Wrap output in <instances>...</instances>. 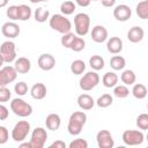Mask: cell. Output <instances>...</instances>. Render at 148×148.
I'll list each match as a JSON object with an SVG mask.
<instances>
[{
  "label": "cell",
  "mask_w": 148,
  "mask_h": 148,
  "mask_svg": "<svg viewBox=\"0 0 148 148\" xmlns=\"http://www.w3.org/2000/svg\"><path fill=\"white\" fill-rule=\"evenodd\" d=\"M37 65L42 71H51L56 66V59L52 54L50 53H43L38 57Z\"/></svg>",
  "instance_id": "cell-14"
},
{
  "label": "cell",
  "mask_w": 148,
  "mask_h": 148,
  "mask_svg": "<svg viewBox=\"0 0 148 148\" xmlns=\"http://www.w3.org/2000/svg\"><path fill=\"white\" fill-rule=\"evenodd\" d=\"M136 126L141 131H146L148 128V114L147 113H141L136 118Z\"/></svg>",
  "instance_id": "cell-35"
},
{
  "label": "cell",
  "mask_w": 148,
  "mask_h": 148,
  "mask_svg": "<svg viewBox=\"0 0 148 148\" xmlns=\"http://www.w3.org/2000/svg\"><path fill=\"white\" fill-rule=\"evenodd\" d=\"M96 141L99 148H112L114 146V140L112 138V134L108 130H101L96 134Z\"/></svg>",
  "instance_id": "cell-11"
},
{
  "label": "cell",
  "mask_w": 148,
  "mask_h": 148,
  "mask_svg": "<svg viewBox=\"0 0 148 148\" xmlns=\"http://www.w3.org/2000/svg\"><path fill=\"white\" fill-rule=\"evenodd\" d=\"M17 72L14 66H3L0 68V87H6L7 84L14 82L16 80Z\"/></svg>",
  "instance_id": "cell-10"
},
{
  "label": "cell",
  "mask_w": 148,
  "mask_h": 148,
  "mask_svg": "<svg viewBox=\"0 0 148 148\" xmlns=\"http://www.w3.org/2000/svg\"><path fill=\"white\" fill-rule=\"evenodd\" d=\"M86 47V42L82 37H79V36H75V38L73 39L72 44H71V50L74 51V52H80L82 51L83 49Z\"/></svg>",
  "instance_id": "cell-34"
},
{
  "label": "cell",
  "mask_w": 148,
  "mask_h": 148,
  "mask_svg": "<svg viewBox=\"0 0 148 148\" xmlns=\"http://www.w3.org/2000/svg\"><path fill=\"white\" fill-rule=\"evenodd\" d=\"M86 71V62L81 59H76L71 64V72L74 75H81Z\"/></svg>",
  "instance_id": "cell-28"
},
{
  "label": "cell",
  "mask_w": 148,
  "mask_h": 148,
  "mask_svg": "<svg viewBox=\"0 0 148 148\" xmlns=\"http://www.w3.org/2000/svg\"><path fill=\"white\" fill-rule=\"evenodd\" d=\"M6 15H7V17L9 20L16 21L17 17H18V6H15V5L9 6L7 8V10H6Z\"/></svg>",
  "instance_id": "cell-38"
},
{
  "label": "cell",
  "mask_w": 148,
  "mask_h": 148,
  "mask_svg": "<svg viewBox=\"0 0 148 148\" xmlns=\"http://www.w3.org/2000/svg\"><path fill=\"white\" fill-rule=\"evenodd\" d=\"M46 92H47L46 86L44 83H40V82L35 83L30 89V95H31V97L34 99H43V98H45Z\"/></svg>",
  "instance_id": "cell-20"
},
{
  "label": "cell",
  "mask_w": 148,
  "mask_h": 148,
  "mask_svg": "<svg viewBox=\"0 0 148 148\" xmlns=\"http://www.w3.org/2000/svg\"><path fill=\"white\" fill-rule=\"evenodd\" d=\"M118 80L119 77L114 72H106L102 77L103 86L106 88H113L118 83Z\"/></svg>",
  "instance_id": "cell-22"
},
{
  "label": "cell",
  "mask_w": 148,
  "mask_h": 148,
  "mask_svg": "<svg viewBox=\"0 0 148 148\" xmlns=\"http://www.w3.org/2000/svg\"><path fill=\"white\" fill-rule=\"evenodd\" d=\"M113 16L119 22H126L132 16V9L130 6H127L125 3L118 5L113 9Z\"/></svg>",
  "instance_id": "cell-12"
},
{
  "label": "cell",
  "mask_w": 148,
  "mask_h": 148,
  "mask_svg": "<svg viewBox=\"0 0 148 148\" xmlns=\"http://www.w3.org/2000/svg\"><path fill=\"white\" fill-rule=\"evenodd\" d=\"M91 1H98V0H75V3L80 7H88Z\"/></svg>",
  "instance_id": "cell-44"
},
{
  "label": "cell",
  "mask_w": 148,
  "mask_h": 148,
  "mask_svg": "<svg viewBox=\"0 0 148 148\" xmlns=\"http://www.w3.org/2000/svg\"><path fill=\"white\" fill-rule=\"evenodd\" d=\"M12 98V92L10 90L6 87H0V103H5L8 102Z\"/></svg>",
  "instance_id": "cell-40"
},
{
  "label": "cell",
  "mask_w": 148,
  "mask_h": 148,
  "mask_svg": "<svg viewBox=\"0 0 148 148\" xmlns=\"http://www.w3.org/2000/svg\"><path fill=\"white\" fill-rule=\"evenodd\" d=\"M125 66H126V60L121 56L116 54L110 59V67L114 71H121L125 68Z\"/></svg>",
  "instance_id": "cell-24"
},
{
  "label": "cell",
  "mask_w": 148,
  "mask_h": 148,
  "mask_svg": "<svg viewBox=\"0 0 148 148\" xmlns=\"http://www.w3.org/2000/svg\"><path fill=\"white\" fill-rule=\"evenodd\" d=\"M34 17H35L36 22L43 23V22H45L46 20H49V17H50V12H49L46 8H44V7H38V8L35 10V13H34Z\"/></svg>",
  "instance_id": "cell-29"
},
{
  "label": "cell",
  "mask_w": 148,
  "mask_h": 148,
  "mask_svg": "<svg viewBox=\"0 0 148 148\" xmlns=\"http://www.w3.org/2000/svg\"><path fill=\"white\" fill-rule=\"evenodd\" d=\"M0 53L5 62H13L16 59V45L12 40H6L0 45Z\"/></svg>",
  "instance_id": "cell-8"
},
{
  "label": "cell",
  "mask_w": 148,
  "mask_h": 148,
  "mask_svg": "<svg viewBox=\"0 0 148 148\" xmlns=\"http://www.w3.org/2000/svg\"><path fill=\"white\" fill-rule=\"evenodd\" d=\"M145 37V31L141 27H132L128 31H127V39L131 43H139Z\"/></svg>",
  "instance_id": "cell-19"
},
{
  "label": "cell",
  "mask_w": 148,
  "mask_h": 148,
  "mask_svg": "<svg viewBox=\"0 0 148 148\" xmlns=\"http://www.w3.org/2000/svg\"><path fill=\"white\" fill-rule=\"evenodd\" d=\"M113 95L118 98H126L130 95V89L125 84H116L113 87Z\"/></svg>",
  "instance_id": "cell-32"
},
{
  "label": "cell",
  "mask_w": 148,
  "mask_h": 148,
  "mask_svg": "<svg viewBox=\"0 0 148 148\" xmlns=\"http://www.w3.org/2000/svg\"><path fill=\"white\" fill-rule=\"evenodd\" d=\"M75 36L76 35H74L73 32H67V34H64L62 35V37H61V39H60V43H61V45L64 46V47H66V49H69L71 47V44H72V42H73V39L75 38Z\"/></svg>",
  "instance_id": "cell-36"
},
{
  "label": "cell",
  "mask_w": 148,
  "mask_h": 148,
  "mask_svg": "<svg viewBox=\"0 0 148 148\" xmlns=\"http://www.w3.org/2000/svg\"><path fill=\"white\" fill-rule=\"evenodd\" d=\"M42 1H44V2H46V1H49V0H42Z\"/></svg>",
  "instance_id": "cell-50"
},
{
  "label": "cell",
  "mask_w": 148,
  "mask_h": 148,
  "mask_svg": "<svg viewBox=\"0 0 148 148\" xmlns=\"http://www.w3.org/2000/svg\"><path fill=\"white\" fill-rule=\"evenodd\" d=\"M50 148H66V143L61 140H57L50 145Z\"/></svg>",
  "instance_id": "cell-43"
},
{
  "label": "cell",
  "mask_w": 148,
  "mask_h": 148,
  "mask_svg": "<svg viewBox=\"0 0 148 148\" xmlns=\"http://www.w3.org/2000/svg\"><path fill=\"white\" fill-rule=\"evenodd\" d=\"M91 39L95 43H103L108 39V30L104 25H95L90 32Z\"/></svg>",
  "instance_id": "cell-15"
},
{
  "label": "cell",
  "mask_w": 148,
  "mask_h": 148,
  "mask_svg": "<svg viewBox=\"0 0 148 148\" xmlns=\"http://www.w3.org/2000/svg\"><path fill=\"white\" fill-rule=\"evenodd\" d=\"M3 62H5V61H3V59H2V56H1V53H0V68L2 67V65H3Z\"/></svg>",
  "instance_id": "cell-48"
},
{
  "label": "cell",
  "mask_w": 148,
  "mask_h": 148,
  "mask_svg": "<svg viewBox=\"0 0 148 148\" xmlns=\"http://www.w3.org/2000/svg\"><path fill=\"white\" fill-rule=\"evenodd\" d=\"M32 15L31 8L28 5H18V21H28Z\"/></svg>",
  "instance_id": "cell-30"
},
{
  "label": "cell",
  "mask_w": 148,
  "mask_h": 148,
  "mask_svg": "<svg viewBox=\"0 0 148 148\" xmlns=\"http://www.w3.org/2000/svg\"><path fill=\"white\" fill-rule=\"evenodd\" d=\"M106 49L110 53L118 54L123 51V40L117 36L110 37L108 39V43H106Z\"/></svg>",
  "instance_id": "cell-16"
},
{
  "label": "cell",
  "mask_w": 148,
  "mask_h": 148,
  "mask_svg": "<svg viewBox=\"0 0 148 148\" xmlns=\"http://www.w3.org/2000/svg\"><path fill=\"white\" fill-rule=\"evenodd\" d=\"M31 3H38V2H42V0H29Z\"/></svg>",
  "instance_id": "cell-49"
},
{
  "label": "cell",
  "mask_w": 148,
  "mask_h": 148,
  "mask_svg": "<svg viewBox=\"0 0 148 148\" xmlns=\"http://www.w3.org/2000/svg\"><path fill=\"white\" fill-rule=\"evenodd\" d=\"M47 140V132L44 127H36L31 132L30 143L32 148H43Z\"/></svg>",
  "instance_id": "cell-9"
},
{
  "label": "cell",
  "mask_w": 148,
  "mask_h": 148,
  "mask_svg": "<svg viewBox=\"0 0 148 148\" xmlns=\"http://www.w3.org/2000/svg\"><path fill=\"white\" fill-rule=\"evenodd\" d=\"M9 139V132L7 130V127L5 126H0V145H3L8 141Z\"/></svg>",
  "instance_id": "cell-41"
},
{
  "label": "cell",
  "mask_w": 148,
  "mask_h": 148,
  "mask_svg": "<svg viewBox=\"0 0 148 148\" xmlns=\"http://www.w3.org/2000/svg\"><path fill=\"white\" fill-rule=\"evenodd\" d=\"M132 95L138 99H143L147 96V88L142 83H135L132 88Z\"/></svg>",
  "instance_id": "cell-27"
},
{
  "label": "cell",
  "mask_w": 148,
  "mask_h": 148,
  "mask_svg": "<svg viewBox=\"0 0 148 148\" xmlns=\"http://www.w3.org/2000/svg\"><path fill=\"white\" fill-rule=\"evenodd\" d=\"M68 147L69 148H87L88 147V142H87V140H84L82 138H77V139L71 141Z\"/></svg>",
  "instance_id": "cell-39"
},
{
  "label": "cell",
  "mask_w": 148,
  "mask_h": 148,
  "mask_svg": "<svg viewBox=\"0 0 148 148\" xmlns=\"http://www.w3.org/2000/svg\"><path fill=\"white\" fill-rule=\"evenodd\" d=\"M9 116V111L8 108L6 105H3L2 103H0V120H6Z\"/></svg>",
  "instance_id": "cell-42"
},
{
  "label": "cell",
  "mask_w": 148,
  "mask_h": 148,
  "mask_svg": "<svg viewBox=\"0 0 148 148\" xmlns=\"http://www.w3.org/2000/svg\"><path fill=\"white\" fill-rule=\"evenodd\" d=\"M49 24L53 30L62 35L69 32L72 29V22L69 21V18H67L62 14H53L49 18Z\"/></svg>",
  "instance_id": "cell-2"
},
{
  "label": "cell",
  "mask_w": 148,
  "mask_h": 148,
  "mask_svg": "<svg viewBox=\"0 0 148 148\" xmlns=\"http://www.w3.org/2000/svg\"><path fill=\"white\" fill-rule=\"evenodd\" d=\"M99 75L97 74L96 71H91V72H87L79 81V86L83 91H89L91 89H94L98 83H99Z\"/></svg>",
  "instance_id": "cell-6"
},
{
  "label": "cell",
  "mask_w": 148,
  "mask_h": 148,
  "mask_svg": "<svg viewBox=\"0 0 148 148\" xmlns=\"http://www.w3.org/2000/svg\"><path fill=\"white\" fill-rule=\"evenodd\" d=\"M20 147H21V148H23V147H27V148H32V147H31L30 141H29V142H23V141H22V142H20Z\"/></svg>",
  "instance_id": "cell-46"
},
{
  "label": "cell",
  "mask_w": 148,
  "mask_h": 148,
  "mask_svg": "<svg viewBox=\"0 0 148 148\" xmlns=\"http://www.w3.org/2000/svg\"><path fill=\"white\" fill-rule=\"evenodd\" d=\"M121 139L127 146H138L145 141V134L139 130H126L124 131Z\"/></svg>",
  "instance_id": "cell-7"
},
{
  "label": "cell",
  "mask_w": 148,
  "mask_h": 148,
  "mask_svg": "<svg viewBox=\"0 0 148 148\" xmlns=\"http://www.w3.org/2000/svg\"><path fill=\"white\" fill-rule=\"evenodd\" d=\"M75 9H76V5H75L73 1H71V0H66V1H64V2L60 5V12H61V14L65 15V16L73 14Z\"/></svg>",
  "instance_id": "cell-31"
},
{
  "label": "cell",
  "mask_w": 148,
  "mask_h": 148,
  "mask_svg": "<svg viewBox=\"0 0 148 148\" xmlns=\"http://www.w3.org/2000/svg\"><path fill=\"white\" fill-rule=\"evenodd\" d=\"M14 68L20 74H25L31 69V61L25 57H20L14 61Z\"/></svg>",
  "instance_id": "cell-17"
},
{
  "label": "cell",
  "mask_w": 148,
  "mask_h": 148,
  "mask_svg": "<svg viewBox=\"0 0 148 148\" xmlns=\"http://www.w3.org/2000/svg\"><path fill=\"white\" fill-rule=\"evenodd\" d=\"M8 1H9V0H0V8L6 7V6H7V3H8Z\"/></svg>",
  "instance_id": "cell-47"
},
{
  "label": "cell",
  "mask_w": 148,
  "mask_h": 148,
  "mask_svg": "<svg viewBox=\"0 0 148 148\" xmlns=\"http://www.w3.org/2000/svg\"><path fill=\"white\" fill-rule=\"evenodd\" d=\"M102 2V5L106 8H110V7H113L114 3H116V0H99Z\"/></svg>",
  "instance_id": "cell-45"
},
{
  "label": "cell",
  "mask_w": 148,
  "mask_h": 148,
  "mask_svg": "<svg viewBox=\"0 0 148 148\" xmlns=\"http://www.w3.org/2000/svg\"><path fill=\"white\" fill-rule=\"evenodd\" d=\"M46 128L50 131H57L61 125V118L58 113H50L45 118Z\"/></svg>",
  "instance_id": "cell-21"
},
{
  "label": "cell",
  "mask_w": 148,
  "mask_h": 148,
  "mask_svg": "<svg viewBox=\"0 0 148 148\" xmlns=\"http://www.w3.org/2000/svg\"><path fill=\"white\" fill-rule=\"evenodd\" d=\"M135 13L140 18L147 20L148 18V0L140 1L135 7Z\"/></svg>",
  "instance_id": "cell-26"
},
{
  "label": "cell",
  "mask_w": 148,
  "mask_h": 148,
  "mask_svg": "<svg viewBox=\"0 0 148 148\" xmlns=\"http://www.w3.org/2000/svg\"><path fill=\"white\" fill-rule=\"evenodd\" d=\"M77 105L81 110H84V111H88V110H91L95 105V101L94 98L88 95V94H81L79 95L77 97Z\"/></svg>",
  "instance_id": "cell-18"
},
{
  "label": "cell",
  "mask_w": 148,
  "mask_h": 148,
  "mask_svg": "<svg viewBox=\"0 0 148 148\" xmlns=\"http://www.w3.org/2000/svg\"><path fill=\"white\" fill-rule=\"evenodd\" d=\"M30 130H31V126H30V123L27 121V120H20L17 121L13 130H12V139L15 141V142H22L27 139L28 134L30 133Z\"/></svg>",
  "instance_id": "cell-4"
},
{
  "label": "cell",
  "mask_w": 148,
  "mask_h": 148,
  "mask_svg": "<svg viewBox=\"0 0 148 148\" xmlns=\"http://www.w3.org/2000/svg\"><path fill=\"white\" fill-rule=\"evenodd\" d=\"M20 32H21V29H20L18 24H16L14 21H8V22L3 23L1 27V34L9 39L18 37Z\"/></svg>",
  "instance_id": "cell-13"
},
{
  "label": "cell",
  "mask_w": 148,
  "mask_h": 148,
  "mask_svg": "<svg viewBox=\"0 0 148 148\" xmlns=\"http://www.w3.org/2000/svg\"><path fill=\"white\" fill-rule=\"evenodd\" d=\"M104 65H105V61L103 59V57L98 56V54H94L90 57L89 59V66L94 69V71H101L104 68Z\"/></svg>",
  "instance_id": "cell-23"
},
{
  "label": "cell",
  "mask_w": 148,
  "mask_h": 148,
  "mask_svg": "<svg viewBox=\"0 0 148 148\" xmlns=\"http://www.w3.org/2000/svg\"><path fill=\"white\" fill-rule=\"evenodd\" d=\"M74 28L77 36L83 37L89 32L90 29V17L86 13H77L74 16Z\"/></svg>",
  "instance_id": "cell-5"
},
{
  "label": "cell",
  "mask_w": 148,
  "mask_h": 148,
  "mask_svg": "<svg viewBox=\"0 0 148 148\" xmlns=\"http://www.w3.org/2000/svg\"><path fill=\"white\" fill-rule=\"evenodd\" d=\"M99 108L104 109V108H109L112 103H113V97L110 94H103L102 96H99L97 98V101L95 102Z\"/></svg>",
  "instance_id": "cell-33"
},
{
  "label": "cell",
  "mask_w": 148,
  "mask_h": 148,
  "mask_svg": "<svg viewBox=\"0 0 148 148\" xmlns=\"http://www.w3.org/2000/svg\"><path fill=\"white\" fill-rule=\"evenodd\" d=\"M14 91L18 95V96H24L28 92V84L24 81H20L17 83H15L14 86Z\"/></svg>",
  "instance_id": "cell-37"
},
{
  "label": "cell",
  "mask_w": 148,
  "mask_h": 148,
  "mask_svg": "<svg viewBox=\"0 0 148 148\" xmlns=\"http://www.w3.org/2000/svg\"><path fill=\"white\" fill-rule=\"evenodd\" d=\"M10 110L13 111L14 114H16L21 118H27V117L31 116V113H32V106L20 97L12 99Z\"/></svg>",
  "instance_id": "cell-3"
},
{
  "label": "cell",
  "mask_w": 148,
  "mask_h": 148,
  "mask_svg": "<svg viewBox=\"0 0 148 148\" xmlns=\"http://www.w3.org/2000/svg\"><path fill=\"white\" fill-rule=\"evenodd\" d=\"M120 80L125 86H132L136 80V75L132 69H125L120 75Z\"/></svg>",
  "instance_id": "cell-25"
},
{
  "label": "cell",
  "mask_w": 148,
  "mask_h": 148,
  "mask_svg": "<svg viewBox=\"0 0 148 148\" xmlns=\"http://www.w3.org/2000/svg\"><path fill=\"white\" fill-rule=\"evenodd\" d=\"M87 123V114L83 111H75L69 116L67 131L71 135H79Z\"/></svg>",
  "instance_id": "cell-1"
}]
</instances>
